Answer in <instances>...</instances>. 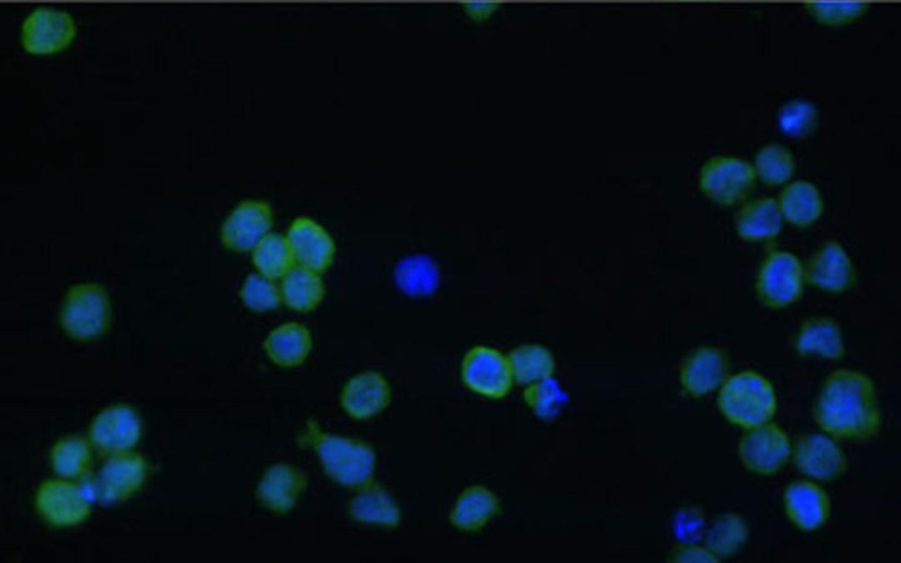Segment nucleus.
<instances>
[{
    "label": "nucleus",
    "mask_w": 901,
    "mask_h": 563,
    "mask_svg": "<svg viewBox=\"0 0 901 563\" xmlns=\"http://www.w3.org/2000/svg\"><path fill=\"white\" fill-rule=\"evenodd\" d=\"M240 298L254 312L275 310L283 302L281 285L277 280L260 273L249 274L240 289Z\"/></svg>",
    "instance_id": "nucleus-33"
},
{
    "label": "nucleus",
    "mask_w": 901,
    "mask_h": 563,
    "mask_svg": "<svg viewBox=\"0 0 901 563\" xmlns=\"http://www.w3.org/2000/svg\"><path fill=\"white\" fill-rule=\"evenodd\" d=\"M671 562H718L719 560L706 548L686 543L674 548L669 554Z\"/></svg>",
    "instance_id": "nucleus-37"
},
{
    "label": "nucleus",
    "mask_w": 901,
    "mask_h": 563,
    "mask_svg": "<svg viewBox=\"0 0 901 563\" xmlns=\"http://www.w3.org/2000/svg\"><path fill=\"white\" fill-rule=\"evenodd\" d=\"M757 177L769 186L788 181L795 169V159L789 148L778 142L762 145L755 155L752 165Z\"/></svg>",
    "instance_id": "nucleus-32"
},
{
    "label": "nucleus",
    "mask_w": 901,
    "mask_h": 563,
    "mask_svg": "<svg viewBox=\"0 0 901 563\" xmlns=\"http://www.w3.org/2000/svg\"><path fill=\"white\" fill-rule=\"evenodd\" d=\"M507 360L514 382L520 385L550 377L556 371V360L551 351L537 343L514 347Z\"/></svg>",
    "instance_id": "nucleus-28"
},
{
    "label": "nucleus",
    "mask_w": 901,
    "mask_h": 563,
    "mask_svg": "<svg viewBox=\"0 0 901 563\" xmlns=\"http://www.w3.org/2000/svg\"><path fill=\"white\" fill-rule=\"evenodd\" d=\"M391 399L392 388L388 380L375 371H365L352 376L340 394L342 409L356 420L377 416L388 407Z\"/></svg>",
    "instance_id": "nucleus-17"
},
{
    "label": "nucleus",
    "mask_w": 901,
    "mask_h": 563,
    "mask_svg": "<svg viewBox=\"0 0 901 563\" xmlns=\"http://www.w3.org/2000/svg\"><path fill=\"white\" fill-rule=\"evenodd\" d=\"M279 285L283 303L301 313L317 309L326 294L321 274L297 264L281 279Z\"/></svg>",
    "instance_id": "nucleus-27"
},
{
    "label": "nucleus",
    "mask_w": 901,
    "mask_h": 563,
    "mask_svg": "<svg viewBox=\"0 0 901 563\" xmlns=\"http://www.w3.org/2000/svg\"><path fill=\"white\" fill-rule=\"evenodd\" d=\"M461 378L470 390L491 399L507 396L514 382L507 355L485 345L473 346L465 353Z\"/></svg>",
    "instance_id": "nucleus-9"
},
{
    "label": "nucleus",
    "mask_w": 901,
    "mask_h": 563,
    "mask_svg": "<svg viewBox=\"0 0 901 563\" xmlns=\"http://www.w3.org/2000/svg\"><path fill=\"white\" fill-rule=\"evenodd\" d=\"M795 350L801 356L842 358L845 354V344L839 324L824 316L806 319L798 330Z\"/></svg>",
    "instance_id": "nucleus-24"
},
{
    "label": "nucleus",
    "mask_w": 901,
    "mask_h": 563,
    "mask_svg": "<svg viewBox=\"0 0 901 563\" xmlns=\"http://www.w3.org/2000/svg\"><path fill=\"white\" fill-rule=\"evenodd\" d=\"M297 265L320 274L327 272L336 258V243L331 234L308 217L295 218L286 233Z\"/></svg>",
    "instance_id": "nucleus-14"
},
{
    "label": "nucleus",
    "mask_w": 901,
    "mask_h": 563,
    "mask_svg": "<svg viewBox=\"0 0 901 563\" xmlns=\"http://www.w3.org/2000/svg\"><path fill=\"white\" fill-rule=\"evenodd\" d=\"M749 538V528L745 519L736 512L718 516L708 527L705 547L718 559H726L738 553Z\"/></svg>",
    "instance_id": "nucleus-29"
},
{
    "label": "nucleus",
    "mask_w": 901,
    "mask_h": 563,
    "mask_svg": "<svg viewBox=\"0 0 901 563\" xmlns=\"http://www.w3.org/2000/svg\"><path fill=\"white\" fill-rule=\"evenodd\" d=\"M403 277H405L407 287L418 289L428 288L435 278L432 268L429 265H422L420 262L406 266Z\"/></svg>",
    "instance_id": "nucleus-38"
},
{
    "label": "nucleus",
    "mask_w": 901,
    "mask_h": 563,
    "mask_svg": "<svg viewBox=\"0 0 901 563\" xmlns=\"http://www.w3.org/2000/svg\"><path fill=\"white\" fill-rule=\"evenodd\" d=\"M149 466L140 453L111 454L85 483L88 497L101 504H114L129 499L144 484Z\"/></svg>",
    "instance_id": "nucleus-5"
},
{
    "label": "nucleus",
    "mask_w": 901,
    "mask_h": 563,
    "mask_svg": "<svg viewBox=\"0 0 901 563\" xmlns=\"http://www.w3.org/2000/svg\"><path fill=\"white\" fill-rule=\"evenodd\" d=\"M142 421L131 406L118 404L102 409L91 421L89 439L94 448L103 454L131 451L140 440Z\"/></svg>",
    "instance_id": "nucleus-10"
},
{
    "label": "nucleus",
    "mask_w": 901,
    "mask_h": 563,
    "mask_svg": "<svg viewBox=\"0 0 901 563\" xmlns=\"http://www.w3.org/2000/svg\"><path fill=\"white\" fill-rule=\"evenodd\" d=\"M814 420L832 438L866 441L881 427L876 386L862 372L839 368L823 382L814 402Z\"/></svg>",
    "instance_id": "nucleus-1"
},
{
    "label": "nucleus",
    "mask_w": 901,
    "mask_h": 563,
    "mask_svg": "<svg viewBox=\"0 0 901 563\" xmlns=\"http://www.w3.org/2000/svg\"><path fill=\"white\" fill-rule=\"evenodd\" d=\"M803 280V266L798 256L787 251H772L759 267L756 292L765 306L785 308L802 296Z\"/></svg>",
    "instance_id": "nucleus-7"
},
{
    "label": "nucleus",
    "mask_w": 901,
    "mask_h": 563,
    "mask_svg": "<svg viewBox=\"0 0 901 563\" xmlns=\"http://www.w3.org/2000/svg\"><path fill=\"white\" fill-rule=\"evenodd\" d=\"M728 372V358L719 349L701 346L683 360L679 378L688 394L701 397L721 387Z\"/></svg>",
    "instance_id": "nucleus-19"
},
{
    "label": "nucleus",
    "mask_w": 901,
    "mask_h": 563,
    "mask_svg": "<svg viewBox=\"0 0 901 563\" xmlns=\"http://www.w3.org/2000/svg\"><path fill=\"white\" fill-rule=\"evenodd\" d=\"M53 471L63 478L84 476L91 463L89 443L77 435H68L55 442L50 453Z\"/></svg>",
    "instance_id": "nucleus-31"
},
{
    "label": "nucleus",
    "mask_w": 901,
    "mask_h": 563,
    "mask_svg": "<svg viewBox=\"0 0 901 563\" xmlns=\"http://www.w3.org/2000/svg\"><path fill=\"white\" fill-rule=\"evenodd\" d=\"M757 175L754 166L741 158L717 155L702 166L699 186L702 194L719 206L743 201L754 189Z\"/></svg>",
    "instance_id": "nucleus-6"
},
{
    "label": "nucleus",
    "mask_w": 901,
    "mask_h": 563,
    "mask_svg": "<svg viewBox=\"0 0 901 563\" xmlns=\"http://www.w3.org/2000/svg\"><path fill=\"white\" fill-rule=\"evenodd\" d=\"M274 216L271 206L259 199L241 201L221 225L223 245L235 252H251L272 232Z\"/></svg>",
    "instance_id": "nucleus-12"
},
{
    "label": "nucleus",
    "mask_w": 901,
    "mask_h": 563,
    "mask_svg": "<svg viewBox=\"0 0 901 563\" xmlns=\"http://www.w3.org/2000/svg\"><path fill=\"white\" fill-rule=\"evenodd\" d=\"M563 396L562 389L552 376L528 384L523 391L526 405L538 418L546 421L559 415Z\"/></svg>",
    "instance_id": "nucleus-34"
},
{
    "label": "nucleus",
    "mask_w": 901,
    "mask_h": 563,
    "mask_svg": "<svg viewBox=\"0 0 901 563\" xmlns=\"http://www.w3.org/2000/svg\"><path fill=\"white\" fill-rule=\"evenodd\" d=\"M251 253L257 273L275 280H281L296 265L286 235L276 232L265 235Z\"/></svg>",
    "instance_id": "nucleus-30"
},
{
    "label": "nucleus",
    "mask_w": 901,
    "mask_h": 563,
    "mask_svg": "<svg viewBox=\"0 0 901 563\" xmlns=\"http://www.w3.org/2000/svg\"><path fill=\"white\" fill-rule=\"evenodd\" d=\"M778 119L784 133L792 137H804L814 130L817 112L811 102L793 100L781 108Z\"/></svg>",
    "instance_id": "nucleus-36"
},
{
    "label": "nucleus",
    "mask_w": 901,
    "mask_h": 563,
    "mask_svg": "<svg viewBox=\"0 0 901 563\" xmlns=\"http://www.w3.org/2000/svg\"><path fill=\"white\" fill-rule=\"evenodd\" d=\"M35 506L48 523L70 527L90 514L89 497L81 486L63 479H47L36 490Z\"/></svg>",
    "instance_id": "nucleus-11"
},
{
    "label": "nucleus",
    "mask_w": 901,
    "mask_h": 563,
    "mask_svg": "<svg viewBox=\"0 0 901 563\" xmlns=\"http://www.w3.org/2000/svg\"><path fill=\"white\" fill-rule=\"evenodd\" d=\"M111 321V308L106 290L97 284H79L68 289L61 311L64 331L78 341L102 335Z\"/></svg>",
    "instance_id": "nucleus-4"
},
{
    "label": "nucleus",
    "mask_w": 901,
    "mask_h": 563,
    "mask_svg": "<svg viewBox=\"0 0 901 563\" xmlns=\"http://www.w3.org/2000/svg\"><path fill=\"white\" fill-rule=\"evenodd\" d=\"M806 10L821 24L839 26L857 21L869 8L861 1H813Z\"/></svg>",
    "instance_id": "nucleus-35"
},
{
    "label": "nucleus",
    "mask_w": 901,
    "mask_h": 563,
    "mask_svg": "<svg viewBox=\"0 0 901 563\" xmlns=\"http://www.w3.org/2000/svg\"><path fill=\"white\" fill-rule=\"evenodd\" d=\"M318 456L326 475L334 483L358 489L373 481L376 454L366 442L323 430L308 419L299 437Z\"/></svg>",
    "instance_id": "nucleus-2"
},
{
    "label": "nucleus",
    "mask_w": 901,
    "mask_h": 563,
    "mask_svg": "<svg viewBox=\"0 0 901 563\" xmlns=\"http://www.w3.org/2000/svg\"><path fill=\"white\" fill-rule=\"evenodd\" d=\"M806 282L827 292L848 290L855 282L850 257L837 241H826L809 258L803 268Z\"/></svg>",
    "instance_id": "nucleus-15"
},
{
    "label": "nucleus",
    "mask_w": 901,
    "mask_h": 563,
    "mask_svg": "<svg viewBox=\"0 0 901 563\" xmlns=\"http://www.w3.org/2000/svg\"><path fill=\"white\" fill-rule=\"evenodd\" d=\"M791 450L785 430L770 421L747 429L738 443L740 462L759 475L778 473L791 457Z\"/></svg>",
    "instance_id": "nucleus-8"
},
{
    "label": "nucleus",
    "mask_w": 901,
    "mask_h": 563,
    "mask_svg": "<svg viewBox=\"0 0 901 563\" xmlns=\"http://www.w3.org/2000/svg\"><path fill=\"white\" fill-rule=\"evenodd\" d=\"M783 507L789 520L803 531H814L831 516L827 493L811 481L791 482L783 492Z\"/></svg>",
    "instance_id": "nucleus-20"
},
{
    "label": "nucleus",
    "mask_w": 901,
    "mask_h": 563,
    "mask_svg": "<svg viewBox=\"0 0 901 563\" xmlns=\"http://www.w3.org/2000/svg\"><path fill=\"white\" fill-rule=\"evenodd\" d=\"M782 219L778 201L772 197H761L744 205L734 221L740 239L758 242L776 238L781 230Z\"/></svg>",
    "instance_id": "nucleus-25"
},
{
    "label": "nucleus",
    "mask_w": 901,
    "mask_h": 563,
    "mask_svg": "<svg viewBox=\"0 0 901 563\" xmlns=\"http://www.w3.org/2000/svg\"><path fill=\"white\" fill-rule=\"evenodd\" d=\"M499 505V499L492 489L472 485L464 488L455 499L449 521L460 531H479L497 515Z\"/></svg>",
    "instance_id": "nucleus-22"
},
{
    "label": "nucleus",
    "mask_w": 901,
    "mask_h": 563,
    "mask_svg": "<svg viewBox=\"0 0 901 563\" xmlns=\"http://www.w3.org/2000/svg\"><path fill=\"white\" fill-rule=\"evenodd\" d=\"M264 351L277 366L293 368L300 366L312 349L310 330L298 322H285L274 328L265 338Z\"/></svg>",
    "instance_id": "nucleus-23"
},
{
    "label": "nucleus",
    "mask_w": 901,
    "mask_h": 563,
    "mask_svg": "<svg viewBox=\"0 0 901 563\" xmlns=\"http://www.w3.org/2000/svg\"><path fill=\"white\" fill-rule=\"evenodd\" d=\"M307 485V476L300 468L286 462L274 463L260 478L256 498L267 510L284 515L296 506Z\"/></svg>",
    "instance_id": "nucleus-16"
},
{
    "label": "nucleus",
    "mask_w": 901,
    "mask_h": 563,
    "mask_svg": "<svg viewBox=\"0 0 901 563\" xmlns=\"http://www.w3.org/2000/svg\"><path fill=\"white\" fill-rule=\"evenodd\" d=\"M350 518L363 525L395 528L402 521V511L395 499L373 481L360 488L348 504Z\"/></svg>",
    "instance_id": "nucleus-21"
},
{
    "label": "nucleus",
    "mask_w": 901,
    "mask_h": 563,
    "mask_svg": "<svg viewBox=\"0 0 901 563\" xmlns=\"http://www.w3.org/2000/svg\"><path fill=\"white\" fill-rule=\"evenodd\" d=\"M75 36V25L69 14L37 9L25 20L22 43L32 54H51L65 48Z\"/></svg>",
    "instance_id": "nucleus-18"
},
{
    "label": "nucleus",
    "mask_w": 901,
    "mask_h": 563,
    "mask_svg": "<svg viewBox=\"0 0 901 563\" xmlns=\"http://www.w3.org/2000/svg\"><path fill=\"white\" fill-rule=\"evenodd\" d=\"M791 456L801 473L817 481H833L842 476L848 465L842 448L824 433H807L798 438Z\"/></svg>",
    "instance_id": "nucleus-13"
},
{
    "label": "nucleus",
    "mask_w": 901,
    "mask_h": 563,
    "mask_svg": "<svg viewBox=\"0 0 901 563\" xmlns=\"http://www.w3.org/2000/svg\"><path fill=\"white\" fill-rule=\"evenodd\" d=\"M717 406L729 422L749 429L771 420L777 409L776 390L762 374L743 371L721 385Z\"/></svg>",
    "instance_id": "nucleus-3"
},
{
    "label": "nucleus",
    "mask_w": 901,
    "mask_h": 563,
    "mask_svg": "<svg viewBox=\"0 0 901 563\" xmlns=\"http://www.w3.org/2000/svg\"><path fill=\"white\" fill-rule=\"evenodd\" d=\"M778 205L789 223L806 228L822 214L824 203L817 187L806 180L788 184L779 194Z\"/></svg>",
    "instance_id": "nucleus-26"
}]
</instances>
